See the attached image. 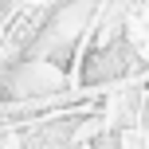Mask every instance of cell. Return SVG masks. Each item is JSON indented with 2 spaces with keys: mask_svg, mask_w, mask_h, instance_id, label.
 I'll list each match as a JSON object with an SVG mask.
<instances>
[{
  "mask_svg": "<svg viewBox=\"0 0 149 149\" xmlns=\"http://www.w3.org/2000/svg\"><path fill=\"white\" fill-rule=\"evenodd\" d=\"M79 59V82L82 86H102V82H122L130 74H141L145 71V59L126 36H106V39H94V47H86Z\"/></svg>",
  "mask_w": 149,
  "mask_h": 149,
  "instance_id": "6da1fadb",
  "label": "cell"
},
{
  "mask_svg": "<svg viewBox=\"0 0 149 149\" xmlns=\"http://www.w3.org/2000/svg\"><path fill=\"white\" fill-rule=\"evenodd\" d=\"M141 126V86H130L122 98H114V130Z\"/></svg>",
  "mask_w": 149,
  "mask_h": 149,
  "instance_id": "7a4b0ae2",
  "label": "cell"
},
{
  "mask_svg": "<svg viewBox=\"0 0 149 149\" xmlns=\"http://www.w3.org/2000/svg\"><path fill=\"white\" fill-rule=\"evenodd\" d=\"M90 149H122L118 130H110V134H94V137H90Z\"/></svg>",
  "mask_w": 149,
  "mask_h": 149,
  "instance_id": "3957f363",
  "label": "cell"
}]
</instances>
